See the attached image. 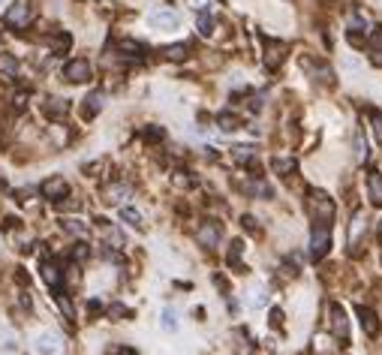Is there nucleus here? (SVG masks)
Returning a JSON list of instances; mask_svg holds the SVG:
<instances>
[{
  "label": "nucleus",
  "mask_w": 382,
  "mask_h": 355,
  "mask_svg": "<svg viewBox=\"0 0 382 355\" xmlns=\"http://www.w3.org/2000/svg\"><path fill=\"white\" fill-rule=\"evenodd\" d=\"M109 313H111V316H126V307H121V304H111Z\"/></svg>",
  "instance_id": "obj_35"
},
{
  "label": "nucleus",
  "mask_w": 382,
  "mask_h": 355,
  "mask_svg": "<svg viewBox=\"0 0 382 355\" xmlns=\"http://www.w3.org/2000/svg\"><path fill=\"white\" fill-rule=\"evenodd\" d=\"M91 75H94V70L84 58H72L67 67H63V79L70 84H84V82H91Z\"/></svg>",
  "instance_id": "obj_4"
},
{
  "label": "nucleus",
  "mask_w": 382,
  "mask_h": 355,
  "mask_svg": "<svg viewBox=\"0 0 382 355\" xmlns=\"http://www.w3.org/2000/svg\"><path fill=\"white\" fill-rule=\"evenodd\" d=\"M280 320H283V310H271V325H280Z\"/></svg>",
  "instance_id": "obj_36"
},
{
  "label": "nucleus",
  "mask_w": 382,
  "mask_h": 355,
  "mask_svg": "<svg viewBox=\"0 0 382 355\" xmlns=\"http://www.w3.org/2000/svg\"><path fill=\"white\" fill-rule=\"evenodd\" d=\"M148 24L151 28H160V31H178L181 18H178V12H172V9H154L148 16Z\"/></svg>",
  "instance_id": "obj_9"
},
{
  "label": "nucleus",
  "mask_w": 382,
  "mask_h": 355,
  "mask_svg": "<svg viewBox=\"0 0 382 355\" xmlns=\"http://www.w3.org/2000/svg\"><path fill=\"white\" fill-rule=\"evenodd\" d=\"M33 346H36V355H63V340L55 332H43Z\"/></svg>",
  "instance_id": "obj_8"
},
{
  "label": "nucleus",
  "mask_w": 382,
  "mask_h": 355,
  "mask_svg": "<svg viewBox=\"0 0 382 355\" xmlns=\"http://www.w3.org/2000/svg\"><path fill=\"white\" fill-rule=\"evenodd\" d=\"M376 235H382V223H379V226H376Z\"/></svg>",
  "instance_id": "obj_37"
},
{
  "label": "nucleus",
  "mask_w": 382,
  "mask_h": 355,
  "mask_svg": "<svg viewBox=\"0 0 382 355\" xmlns=\"http://www.w3.org/2000/svg\"><path fill=\"white\" fill-rule=\"evenodd\" d=\"M163 55L169 58V60H184L187 58V45L184 43H175V45H165L163 48Z\"/></svg>",
  "instance_id": "obj_23"
},
{
  "label": "nucleus",
  "mask_w": 382,
  "mask_h": 355,
  "mask_svg": "<svg viewBox=\"0 0 382 355\" xmlns=\"http://www.w3.org/2000/svg\"><path fill=\"white\" fill-rule=\"evenodd\" d=\"M331 328H334V334L340 344H346L349 340V328H346V313H343L340 304H331Z\"/></svg>",
  "instance_id": "obj_11"
},
{
  "label": "nucleus",
  "mask_w": 382,
  "mask_h": 355,
  "mask_svg": "<svg viewBox=\"0 0 382 355\" xmlns=\"http://www.w3.org/2000/svg\"><path fill=\"white\" fill-rule=\"evenodd\" d=\"M328 250H331V223L313 220V226H310V259L320 262Z\"/></svg>",
  "instance_id": "obj_1"
},
{
  "label": "nucleus",
  "mask_w": 382,
  "mask_h": 355,
  "mask_svg": "<svg viewBox=\"0 0 382 355\" xmlns=\"http://www.w3.org/2000/svg\"><path fill=\"white\" fill-rule=\"evenodd\" d=\"M373 33V21L364 16V12H352L349 16V43H364V36H371Z\"/></svg>",
  "instance_id": "obj_5"
},
{
  "label": "nucleus",
  "mask_w": 382,
  "mask_h": 355,
  "mask_svg": "<svg viewBox=\"0 0 382 355\" xmlns=\"http://www.w3.org/2000/svg\"><path fill=\"white\" fill-rule=\"evenodd\" d=\"M109 355H138V352H136L133 346H111Z\"/></svg>",
  "instance_id": "obj_34"
},
{
  "label": "nucleus",
  "mask_w": 382,
  "mask_h": 355,
  "mask_svg": "<svg viewBox=\"0 0 382 355\" xmlns=\"http://www.w3.org/2000/svg\"><path fill=\"white\" fill-rule=\"evenodd\" d=\"M238 265V268H241V241H235V244H232V250H229V265Z\"/></svg>",
  "instance_id": "obj_31"
},
{
  "label": "nucleus",
  "mask_w": 382,
  "mask_h": 355,
  "mask_svg": "<svg viewBox=\"0 0 382 355\" xmlns=\"http://www.w3.org/2000/svg\"><path fill=\"white\" fill-rule=\"evenodd\" d=\"M250 307H265V304H268V295H265V289L259 286V289H250Z\"/></svg>",
  "instance_id": "obj_26"
},
{
  "label": "nucleus",
  "mask_w": 382,
  "mask_h": 355,
  "mask_svg": "<svg viewBox=\"0 0 382 355\" xmlns=\"http://www.w3.org/2000/svg\"><path fill=\"white\" fill-rule=\"evenodd\" d=\"M63 232H70V235H75V238H87V223L70 217V220H63Z\"/></svg>",
  "instance_id": "obj_21"
},
{
  "label": "nucleus",
  "mask_w": 382,
  "mask_h": 355,
  "mask_svg": "<svg viewBox=\"0 0 382 355\" xmlns=\"http://www.w3.org/2000/svg\"><path fill=\"white\" fill-rule=\"evenodd\" d=\"M310 199H307V208H310V217L313 220H325V223H331V217H334V202H331L322 190H310L307 193Z\"/></svg>",
  "instance_id": "obj_2"
},
{
  "label": "nucleus",
  "mask_w": 382,
  "mask_h": 355,
  "mask_svg": "<svg viewBox=\"0 0 382 355\" xmlns=\"http://www.w3.org/2000/svg\"><path fill=\"white\" fill-rule=\"evenodd\" d=\"M259 40H262V48H265V67L277 70L280 63L286 60V43L271 40V36H265V33H259Z\"/></svg>",
  "instance_id": "obj_3"
},
{
  "label": "nucleus",
  "mask_w": 382,
  "mask_h": 355,
  "mask_svg": "<svg viewBox=\"0 0 382 355\" xmlns=\"http://www.w3.org/2000/svg\"><path fill=\"white\" fill-rule=\"evenodd\" d=\"M43 280L55 289V293H60V283H63V274H60V265L58 262H43Z\"/></svg>",
  "instance_id": "obj_12"
},
{
  "label": "nucleus",
  "mask_w": 382,
  "mask_h": 355,
  "mask_svg": "<svg viewBox=\"0 0 382 355\" xmlns=\"http://www.w3.org/2000/svg\"><path fill=\"white\" fill-rule=\"evenodd\" d=\"M43 111H45V118H52V121H63L67 118V111H70V103L67 99H45V106H43Z\"/></svg>",
  "instance_id": "obj_13"
},
{
  "label": "nucleus",
  "mask_w": 382,
  "mask_h": 355,
  "mask_svg": "<svg viewBox=\"0 0 382 355\" xmlns=\"http://www.w3.org/2000/svg\"><path fill=\"white\" fill-rule=\"evenodd\" d=\"M361 316V328H364V334L367 337H376V332H379V322H376V313L371 310V307H359L355 310Z\"/></svg>",
  "instance_id": "obj_14"
},
{
  "label": "nucleus",
  "mask_w": 382,
  "mask_h": 355,
  "mask_svg": "<svg viewBox=\"0 0 382 355\" xmlns=\"http://www.w3.org/2000/svg\"><path fill=\"white\" fill-rule=\"evenodd\" d=\"M6 24L9 28H28L31 24V18H33V9H31V4L28 0H16L9 9H6Z\"/></svg>",
  "instance_id": "obj_6"
},
{
  "label": "nucleus",
  "mask_w": 382,
  "mask_h": 355,
  "mask_svg": "<svg viewBox=\"0 0 382 355\" xmlns=\"http://www.w3.org/2000/svg\"><path fill=\"white\" fill-rule=\"evenodd\" d=\"M199 33H214V18L211 16H205V12H199Z\"/></svg>",
  "instance_id": "obj_30"
},
{
  "label": "nucleus",
  "mask_w": 382,
  "mask_h": 355,
  "mask_svg": "<svg viewBox=\"0 0 382 355\" xmlns=\"http://www.w3.org/2000/svg\"><path fill=\"white\" fill-rule=\"evenodd\" d=\"M118 48H121V52H126L130 58H142V55H145V45H138V43H133V40H121Z\"/></svg>",
  "instance_id": "obj_24"
},
{
  "label": "nucleus",
  "mask_w": 382,
  "mask_h": 355,
  "mask_svg": "<svg viewBox=\"0 0 382 355\" xmlns=\"http://www.w3.org/2000/svg\"><path fill=\"white\" fill-rule=\"evenodd\" d=\"M87 253H91V250H87V244H75L72 247V259L82 262V259H87Z\"/></svg>",
  "instance_id": "obj_33"
},
{
  "label": "nucleus",
  "mask_w": 382,
  "mask_h": 355,
  "mask_svg": "<svg viewBox=\"0 0 382 355\" xmlns=\"http://www.w3.org/2000/svg\"><path fill=\"white\" fill-rule=\"evenodd\" d=\"M6 355H18V352H6Z\"/></svg>",
  "instance_id": "obj_38"
},
{
  "label": "nucleus",
  "mask_w": 382,
  "mask_h": 355,
  "mask_svg": "<svg viewBox=\"0 0 382 355\" xmlns=\"http://www.w3.org/2000/svg\"><path fill=\"white\" fill-rule=\"evenodd\" d=\"M163 136H165V133L160 130V126H148V130H145V138H148V142H160Z\"/></svg>",
  "instance_id": "obj_32"
},
{
  "label": "nucleus",
  "mask_w": 382,
  "mask_h": 355,
  "mask_svg": "<svg viewBox=\"0 0 382 355\" xmlns=\"http://www.w3.org/2000/svg\"><path fill=\"white\" fill-rule=\"evenodd\" d=\"M4 4H6V0H0V6H4Z\"/></svg>",
  "instance_id": "obj_39"
},
{
  "label": "nucleus",
  "mask_w": 382,
  "mask_h": 355,
  "mask_svg": "<svg viewBox=\"0 0 382 355\" xmlns=\"http://www.w3.org/2000/svg\"><path fill=\"white\" fill-rule=\"evenodd\" d=\"M371 130H373L376 145L382 148V115H379V111H373V115H371Z\"/></svg>",
  "instance_id": "obj_28"
},
{
  "label": "nucleus",
  "mask_w": 382,
  "mask_h": 355,
  "mask_svg": "<svg viewBox=\"0 0 382 355\" xmlns=\"http://www.w3.org/2000/svg\"><path fill=\"white\" fill-rule=\"evenodd\" d=\"M232 160L241 163V166H256V151L250 145H238V148H232Z\"/></svg>",
  "instance_id": "obj_16"
},
{
  "label": "nucleus",
  "mask_w": 382,
  "mask_h": 355,
  "mask_svg": "<svg viewBox=\"0 0 382 355\" xmlns=\"http://www.w3.org/2000/svg\"><path fill=\"white\" fill-rule=\"evenodd\" d=\"M367 193H371L373 205H382V172H371V178H367Z\"/></svg>",
  "instance_id": "obj_17"
},
{
  "label": "nucleus",
  "mask_w": 382,
  "mask_h": 355,
  "mask_svg": "<svg viewBox=\"0 0 382 355\" xmlns=\"http://www.w3.org/2000/svg\"><path fill=\"white\" fill-rule=\"evenodd\" d=\"M99 109H103V94H91V97L84 99V106H82V118H84V121L97 118Z\"/></svg>",
  "instance_id": "obj_18"
},
{
  "label": "nucleus",
  "mask_w": 382,
  "mask_h": 355,
  "mask_svg": "<svg viewBox=\"0 0 382 355\" xmlns=\"http://www.w3.org/2000/svg\"><path fill=\"white\" fill-rule=\"evenodd\" d=\"M121 220H124V223H130V226H136V229H138V226H142V214H138L136 208H126V205H124V208H121Z\"/></svg>",
  "instance_id": "obj_25"
},
{
  "label": "nucleus",
  "mask_w": 382,
  "mask_h": 355,
  "mask_svg": "<svg viewBox=\"0 0 382 355\" xmlns=\"http://www.w3.org/2000/svg\"><path fill=\"white\" fill-rule=\"evenodd\" d=\"M130 193H133V190L126 187V184H111L106 190V202H111V205H121L124 199H130Z\"/></svg>",
  "instance_id": "obj_19"
},
{
  "label": "nucleus",
  "mask_w": 382,
  "mask_h": 355,
  "mask_svg": "<svg viewBox=\"0 0 382 355\" xmlns=\"http://www.w3.org/2000/svg\"><path fill=\"white\" fill-rule=\"evenodd\" d=\"M16 75H18V60H16V55L0 52V79H16Z\"/></svg>",
  "instance_id": "obj_15"
},
{
  "label": "nucleus",
  "mask_w": 382,
  "mask_h": 355,
  "mask_svg": "<svg viewBox=\"0 0 382 355\" xmlns=\"http://www.w3.org/2000/svg\"><path fill=\"white\" fill-rule=\"evenodd\" d=\"M106 241H109V244H114V247H124V235L118 232V229H114V226H106Z\"/></svg>",
  "instance_id": "obj_29"
},
{
  "label": "nucleus",
  "mask_w": 382,
  "mask_h": 355,
  "mask_svg": "<svg viewBox=\"0 0 382 355\" xmlns=\"http://www.w3.org/2000/svg\"><path fill=\"white\" fill-rule=\"evenodd\" d=\"M217 124H220V130H223V133H235V130H238V118H235V115H229V111L217 118Z\"/></svg>",
  "instance_id": "obj_27"
},
{
  "label": "nucleus",
  "mask_w": 382,
  "mask_h": 355,
  "mask_svg": "<svg viewBox=\"0 0 382 355\" xmlns=\"http://www.w3.org/2000/svg\"><path fill=\"white\" fill-rule=\"evenodd\" d=\"M40 193H43L48 202H60V199L70 196V184L63 181L60 175H55V178H48V181L40 184Z\"/></svg>",
  "instance_id": "obj_7"
},
{
  "label": "nucleus",
  "mask_w": 382,
  "mask_h": 355,
  "mask_svg": "<svg viewBox=\"0 0 382 355\" xmlns=\"http://www.w3.org/2000/svg\"><path fill=\"white\" fill-rule=\"evenodd\" d=\"M220 238H223L220 226H217V223H211V220H208V223H202L199 229H196V241H199L202 247H208V250L217 247V244H220Z\"/></svg>",
  "instance_id": "obj_10"
},
{
  "label": "nucleus",
  "mask_w": 382,
  "mask_h": 355,
  "mask_svg": "<svg viewBox=\"0 0 382 355\" xmlns=\"http://www.w3.org/2000/svg\"><path fill=\"white\" fill-rule=\"evenodd\" d=\"M271 166H274V172H277V175H292V172H295L298 163L292 160V157H274V160H271Z\"/></svg>",
  "instance_id": "obj_20"
},
{
  "label": "nucleus",
  "mask_w": 382,
  "mask_h": 355,
  "mask_svg": "<svg viewBox=\"0 0 382 355\" xmlns=\"http://www.w3.org/2000/svg\"><path fill=\"white\" fill-rule=\"evenodd\" d=\"M160 320H163V328H165V332H178V313H175V307H163Z\"/></svg>",
  "instance_id": "obj_22"
}]
</instances>
